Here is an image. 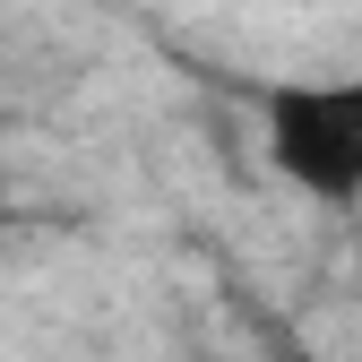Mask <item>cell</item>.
<instances>
[{
  "instance_id": "cell-1",
  "label": "cell",
  "mask_w": 362,
  "mask_h": 362,
  "mask_svg": "<svg viewBox=\"0 0 362 362\" xmlns=\"http://www.w3.org/2000/svg\"><path fill=\"white\" fill-rule=\"evenodd\" d=\"M267 156L320 199L362 190V86H285L267 104Z\"/></svg>"
},
{
  "instance_id": "cell-2",
  "label": "cell",
  "mask_w": 362,
  "mask_h": 362,
  "mask_svg": "<svg viewBox=\"0 0 362 362\" xmlns=\"http://www.w3.org/2000/svg\"><path fill=\"white\" fill-rule=\"evenodd\" d=\"M285 362H310V354H285Z\"/></svg>"
}]
</instances>
